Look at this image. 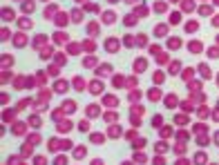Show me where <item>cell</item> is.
I'll use <instances>...</instances> for the list:
<instances>
[{
  "label": "cell",
  "instance_id": "obj_22",
  "mask_svg": "<svg viewBox=\"0 0 219 165\" xmlns=\"http://www.w3.org/2000/svg\"><path fill=\"white\" fill-rule=\"evenodd\" d=\"M103 20H105L107 25H109V22H114V20H116V14H112V11H107V14L103 16Z\"/></svg>",
  "mask_w": 219,
  "mask_h": 165
},
{
  "label": "cell",
  "instance_id": "obj_26",
  "mask_svg": "<svg viewBox=\"0 0 219 165\" xmlns=\"http://www.w3.org/2000/svg\"><path fill=\"white\" fill-rule=\"evenodd\" d=\"M65 83H67V81H56V92H65V89H67Z\"/></svg>",
  "mask_w": 219,
  "mask_h": 165
},
{
  "label": "cell",
  "instance_id": "obj_50",
  "mask_svg": "<svg viewBox=\"0 0 219 165\" xmlns=\"http://www.w3.org/2000/svg\"><path fill=\"white\" fill-rule=\"evenodd\" d=\"M212 25H217V27H219V16H215V18H212Z\"/></svg>",
  "mask_w": 219,
  "mask_h": 165
},
{
  "label": "cell",
  "instance_id": "obj_13",
  "mask_svg": "<svg viewBox=\"0 0 219 165\" xmlns=\"http://www.w3.org/2000/svg\"><path fill=\"white\" fill-rule=\"evenodd\" d=\"M145 65H148V62H145V58H136V62H134V69H136V71H143V69H145Z\"/></svg>",
  "mask_w": 219,
  "mask_h": 165
},
{
  "label": "cell",
  "instance_id": "obj_33",
  "mask_svg": "<svg viewBox=\"0 0 219 165\" xmlns=\"http://www.w3.org/2000/svg\"><path fill=\"white\" fill-rule=\"evenodd\" d=\"M199 14H201V16H210V14H212V9H210V7H201V9H199Z\"/></svg>",
  "mask_w": 219,
  "mask_h": 165
},
{
  "label": "cell",
  "instance_id": "obj_20",
  "mask_svg": "<svg viewBox=\"0 0 219 165\" xmlns=\"http://www.w3.org/2000/svg\"><path fill=\"white\" fill-rule=\"evenodd\" d=\"M123 22H125V27H134V25H136V18L130 14V16H125V20H123Z\"/></svg>",
  "mask_w": 219,
  "mask_h": 165
},
{
  "label": "cell",
  "instance_id": "obj_30",
  "mask_svg": "<svg viewBox=\"0 0 219 165\" xmlns=\"http://www.w3.org/2000/svg\"><path fill=\"white\" fill-rule=\"evenodd\" d=\"M112 85H114V87H121V85H123V76H114L112 78Z\"/></svg>",
  "mask_w": 219,
  "mask_h": 165
},
{
  "label": "cell",
  "instance_id": "obj_57",
  "mask_svg": "<svg viewBox=\"0 0 219 165\" xmlns=\"http://www.w3.org/2000/svg\"><path fill=\"white\" fill-rule=\"evenodd\" d=\"M217 85H219V76H217Z\"/></svg>",
  "mask_w": 219,
  "mask_h": 165
},
{
  "label": "cell",
  "instance_id": "obj_36",
  "mask_svg": "<svg viewBox=\"0 0 219 165\" xmlns=\"http://www.w3.org/2000/svg\"><path fill=\"white\" fill-rule=\"evenodd\" d=\"M170 134H172V129H170V127H163V129H161V136H163V138H168Z\"/></svg>",
  "mask_w": 219,
  "mask_h": 165
},
{
  "label": "cell",
  "instance_id": "obj_46",
  "mask_svg": "<svg viewBox=\"0 0 219 165\" xmlns=\"http://www.w3.org/2000/svg\"><path fill=\"white\" fill-rule=\"evenodd\" d=\"M22 43H27L25 36H18V38H16V45H22Z\"/></svg>",
  "mask_w": 219,
  "mask_h": 165
},
{
  "label": "cell",
  "instance_id": "obj_60",
  "mask_svg": "<svg viewBox=\"0 0 219 165\" xmlns=\"http://www.w3.org/2000/svg\"><path fill=\"white\" fill-rule=\"evenodd\" d=\"M43 2H45V0H43Z\"/></svg>",
  "mask_w": 219,
  "mask_h": 165
},
{
  "label": "cell",
  "instance_id": "obj_42",
  "mask_svg": "<svg viewBox=\"0 0 219 165\" xmlns=\"http://www.w3.org/2000/svg\"><path fill=\"white\" fill-rule=\"evenodd\" d=\"M67 161H65V156H58V158H56V161H54V165H65Z\"/></svg>",
  "mask_w": 219,
  "mask_h": 165
},
{
  "label": "cell",
  "instance_id": "obj_49",
  "mask_svg": "<svg viewBox=\"0 0 219 165\" xmlns=\"http://www.w3.org/2000/svg\"><path fill=\"white\" fill-rule=\"evenodd\" d=\"M165 150H168V147H165L163 143H159V145H157V152H165Z\"/></svg>",
  "mask_w": 219,
  "mask_h": 165
},
{
  "label": "cell",
  "instance_id": "obj_44",
  "mask_svg": "<svg viewBox=\"0 0 219 165\" xmlns=\"http://www.w3.org/2000/svg\"><path fill=\"white\" fill-rule=\"evenodd\" d=\"M177 123H188V116H183V114H179V116H177Z\"/></svg>",
  "mask_w": 219,
  "mask_h": 165
},
{
  "label": "cell",
  "instance_id": "obj_21",
  "mask_svg": "<svg viewBox=\"0 0 219 165\" xmlns=\"http://www.w3.org/2000/svg\"><path fill=\"white\" fill-rule=\"evenodd\" d=\"M116 118H119V114H116V112H107V114H105V118H103V121L112 123V121H116Z\"/></svg>",
  "mask_w": 219,
  "mask_h": 165
},
{
  "label": "cell",
  "instance_id": "obj_7",
  "mask_svg": "<svg viewBox=\"0 0 219 165\" xmlns=\"http://www.w3.org/2000/svg\"><path fill=\"white\" fill-rule=\"evenodd\" d=\"M165 33H168V25H163V22H161V25H157L154 36H165Z\"/></svg>",
  "mask_w": 219,
  "mask_h": 165
},
{
  "label": "cell",
  "instance_id": "obj_29",
  "mask_svg": "<svg viewBox=\"0 0 219 165\" xmlns=\"http://www.w3.org/2000/svg\"><path fill=\"white\" fill-rule=\"evenodd\" d=\"M2 65L5 67H11V65H14V58H11V56H2Z\"/></svg>",
  "mask_w": 219,
  "mask_h": 165
},
{
  "label": "cell",
  "instance_id": "obj_43",
  "mask_svg": "<svg viewBox=\"0 0 219 165\" xmlns=\"http://www.w3.org/2000/svg\"><path fill=\"white\" fill-rule=\"evenodd\" d=\"M43 43H45V36H36V40H34V45L38 47V45H43Z\"/></svg>",
  "mask_w": 219,
  "mask_h": 165
},
{
  "label": "cell",
  "instance_id": "obj_12",
  "mask_svg": "<svg viewBox=\"0 0 219 165\" xmlns=\"http://www.w3.org/2000/svg\"><path fill=\"white\" fill-rule=\"evenodd\" d=\"M107 134H109V138H119V134H121V127H119V125H112Z\"/></svg>",
  "mask_w": 219,
  "mask_h": 165
},
{
  "label": "cell",
  "instance_id": "obj_3",
  "mask_svg": "<svg viewBox=\"0 0 219 165\" xmlns=\"http://www.w3.org/2000/svg\"><path fill=\"white\" fill-rule=\"evenodd\" d=\"M90 92H92V94H103V83H101V81H92Z\"/></svg>",
  "mask_w": 219,
  "mask_h": 165
},
{
  "label": "cell",
  "instance_id": "obj_35",
  "mask_svg": "<svg viewBox=\"0 0 219 165\" xmlns=\"http://www.w3.org/2000/svg\"><path fill=\"white\" fill-rule=\"evenodd\" d=\"M177 138H179V141H188L190 134H188V132H179V134H177Z\"/></svg>",
  "mask_w": 219,
  "mask_h": 165
},
{
  "label": "cell",
  "instance_id": "obj_17",
  "mask_svg": "<svg viewBox=\"0 0 219 165\" xmlns=\"http://www.w3.org/2000/svg\"><path fill=\"white\" fill-rule=\"evenodd\" d=\"M206 161H208V156H206V152H199V154H197V158H194V163H197V165H204Z\"/></svg>",
  "mask_w": 219,
  "mask_h": 165
},
{
  "label": "cell",
  "instance_id": "obj_31",
  "mask_svg": "<svg viewBox=\"0 0 219 165\" xmlns=\"http://www.w3.org/2000/svg\"><path fill=\"white\" fill-rule=\"evenodd\" d=\"M80 52V45H76V43H70V54H78Z\"/></svg>",
  "mask_w": 219,
  "mask_h": 165
},
{
  "label": "cell",
  "instance_id": "obj_14",
  "mask_svg": "<svg viewBox=\"0 0 219 165\" xmlns=\"http://www.w3.org/2000/svg\"><path fill=\"white\" fill-rule=\"evenodd\" d=\"M163 103H165V107H175V105H177V96H175V94L165 96V100H163Z\"/></svg>",
  "mask_w": 219,
  "mask_h": 165
},
{
  "label": "cell",
  "instance_id": "obj_5",
  "mask_svg": "<svg viewBox=\"0 0 219 165\" xmlns=\"http://www.w3.org/2000/svg\"><path fill=\"white\" fill-rule=\"evenodd\" d=\"M188 49H190V52H192V54H199L201 49H204V45H201L199 40H192V43L188 45Z\"/></svg>",
  "mask_w": 219,
  "mask_h": 165
},
{
  "label": "cell",
  "instance_id": "obj_38",
  "mask_svg": "<svg viewBox=\"0 0 219 165\" xmlns=\"http://www.w3.org/2000/svg\"><path fill=\"white\" fill-rule=\"evenodd\" d=\"M181 9H192V2H190V0H183V2H181Z\"/></svg>",
  "mask_w": 219,
  "mask_h": 165
},
{
  "label": "cell",
  "instance_id": "obj_58",
  "mask_svg": "<svg viewBox=\"0 0 219 165\" xmlns=\"http://www.w3.org/2000/svg\"><path fill=\"white\" fill-rule=\"evenodd\" d=\"M217 43H219V36H217Z\"/></svg>",
  "mask_w": 219,
  "mask_h": 165
},
{
  "label": "cell",
  "instance_id": "obj_25",
  "mask_svg": "<svg viewBox=\"0 0 219 165\" xmlns=\"http://www.w3.org/2000/svg\"><path fill=\"white\" fill-rule=\"evenodd\" d=\"M72 20H74V22H78V20H83V11H78V9H74V14H72Z\"/></svg>",
  "mask_w": 219,
  "mask_h": 165
},
{
  "label": "cell",
  "instance_id": "obj_59",
  "mask_svg": "<svg viewBox=\"0 0 219 165\" xmlns=\"http://www.w3.org/2000/svg\"><path fill=\"white\" fill-rule=\"evenodd\" d=\"M76 2H78V0H76ZM80 2H83V0H80Z\"/></svg>",
  "mask_w": 219,
  "mask_h": 165
},
{
  "label": "cell",
  "instance_id": "obj_18",
  "mask_svg": "<svg viewBox=\"0 0 219 165\" xmlns=\"http://www.w3.org/2000/svg\"><path fill=\"white\" fill-rule=\"evenodd\" d=\"M85 156V147L80 145V147H74V158H83Z\"/></svg>",
  "mask_w": 219,
  "mask_h": 165
},
{
  "label": "cell",
  "instance_id": "obj_8",
  "mask_svg": "<svg viewBox=\"0 0 219 165\" xmlns=\"http://www.w3.org/2000/svg\"><path fill=\"white\" fill-rule=\"evenodd\" d=\"M18 27H20L22 31H25V29H31V20H29V18H20V20H18Z\"/></svg>",
  "mask_w": 219,
  "mask_h": 165
},
{
  "label": "cell",
  "instance_id": "obj_11",
  "mask_svg": "<svg viewBox=\"0 0 219 165\" xmlns=\"http://www.w3.org/2000/svg\"><path fill=\"white\" fill-rule=\"evenodd\" d=\"M165 9H168L165 2H154V14H165Z\"/></svg>",
  "mask_w": 219,
  "mask_h": 165
},
{
  "label": "cell",
  "instance_id": "obj_52",
  "mask_svg": "<svg viewBox=\"0 0 219 165\" xmlns=\"http://www.w3.org/2000/svg\"><path fill=\"white\" fill-rule=\"evenodd\" d=\"M212 116H215V121H219V109H215V114H212Z\"/></svg>",
  "mask_w": 219,
  "mask_h": 165
},
{
  "label": "cell",
  "instance_id": "obj_34",
  "mask_svg": "<svg viewBox=\"0 0 219 165\" xmlns=\"http://www.w3.org/2000/svg\"><path fill=\"white\" fill-rule=\"evenodd\" d=\"M170 65H172V67H170V71L175 74V71H179V65H181V62H179V60H175V62H170Z\"/></svg>",
  "mask_w": 219,
  "mask_h": 165
},
{
  "label": "cell",
  "instance_id": "obj_15",
  "mask_svg": "<svg viewBox=\"0 0 219 165\" xmlns=\"http://www.w3.org/2000/svg\"><path fill=\"white\" fill-rule=\"evenodd\" d=\"M90 141H92V143H96V145H101L105 138H103V134H99V132H96V134H92V136H90Z\"/></svg>",
  "mask_w": 219,
  "mask_h": 165
},
{
  "label": "cell",
  "instance_id": "obj_54",
  "mask_svg": "<svg viewBox=\"0 0 219 165\" xmlns=\"http://www.w3.org/2000/svg\"><path fill=\"white\" fill-rule=\"evenodd\" d=\"M215 136H217V138H215V143H217V145H219V132H217V134H215Z\"/></svg>",
  "mask_w": 219,
  "mask_h": 165
},
{
  "label": "cell",
  "instance_id": "obj_53",
  "mask_svg": "<svg viewBox=\"0 0 219 165\" xmlns=\"http://www.w3.org/2000/svg\"><path fill=\"white\" fill-rule=\"evenodd\" d=\"M92 165H103V161H96V158H94V161H92Z\"/></svg>",
  "mask_w": 219,
  "mask_h": 165
},
{
  "label": "cell",
  "instance_id": "obj_39",
  "mask_svg": "<svg viewBox=\"0 0 219 165\" xmlns=\"http://www.w3.org/2000/svg\"><path fill=\"white\" fill-rule=\"evenodd\" d=\"M128 85H130V87H136V76H130L128 78Z\"/></svg>",
  "mask_w": 219,
  "mask_h": 165
},
{
  "label": "cell",
  "instance_id": "obj_48",
  "mask_svg": "<svg viewBox=\"0 0 219 165\" xmlns=\"http://www.w3.org/2000/svg\"><path fill=\"white\" fill-rule=\"evenodd\" d=\"M85 49H87V52H94V45H92V43L87 40V43H85Z\"/></svg>",
  "mask_w": 219,
  "mask_h": 165
},
{
  "label": "cell",
  "instance_id": "obj_51",
  "mask_svg": "<svg viewBox=\"0 0 219 165\" xmlns=\"http://www.w3.org/2000/svg\"><path fill=\"white\" fill-rule=\"evenodd\" d=\"M177 165H190L188 161H183V158H181V161H177Z\"/></svg>",
  "mask_w": 219,
  "mask_h": 165
},
{
  "label": "cell",
  "instance_id": "obj_45",
  "mask_svg": "<svg viewBox=\"0 0 219 165\" xmlns=\"http://www.w3.org/2000/svg\"><path fill=\"white\" fill-rule=\"evenodd\" d=\"M94 62H96L94 58H85V67H94Z\"/></svg>",
  "mask_w": 219,
  "mask_h": 165
},
{
  "label": "cell",
  "instance_id": "obj_9",
  "mask_svg": "<svg viewBox=\"0 0 219 165\" xmlns=\"http://www.w3.org/2000/svg\"><path fill=\"white\" fill-rule=\"evenodd\" d=\"M181 47V38H170L168 40V49H179Z\"/></svg>",
  "mask_w": 219,
  "mask_h": 165
},
{
  "label": "cell",
  "instance_id": "obj_19",
  "mask_svg": "<svg viewBox=\"0 0 219 165\" xmlns=\"http://www.w3.org/2000/svg\"><path fill=\"white\" fill-rule=\"evenodd\" d=\"M2 18H5V20H11V18H14V9L5 7V9H2Z\"/></svg>",
  "mask_w": 219,
  "mask_h": 165
},
{
  "label": "cell",
  "instance_id": "obj_37",
  "mask_svg": "<svg viewBox=\"0 0 219 165\" xmlns=\"http://www.w3.org/2000/svg\"><path fill=\"white\" fill-rule=\"evenodd\" d=\"M197 143H199V145H208V143H210V141H208V138H206V136H199V138H197Z\"/></svg>",
  "mask_w": 219,
  "mask_h": 165
},
{
  "label": "cell",
  "instance_id": "obj_28",
  "mask_svg": "<svg viewBox=\"0 0 219 165\" xmlns=\"http://www.w3.org/2000/svg\"><path fill=\"white\" fill-rule=\"evenodd\" d=\"M54 40H56V43H63V40H67V33H60V31H58V33H54Z\"/></svg>",
  "mask_w": 219,
  "mask_h": 165
},
{
  "label": "cell",
  "instance_id": "obj_1",
  "mask_svg": "<svg viewBox=\"0 0 219 165\" xmlns=\"http://www.w3.org/2000/svg\"><path fill=\"white\" fill-rule=\"evenodd\" d=\"M119 49H121L119 38H105V52H107V54H116Z\"/></svg>",
  "mask_w": 219,
  "mask_h": 165
},
{
  "label": "cell",
  "instance_id": "obj_56",
  "mask_svg": "<svg viewBox=\"0 0 219 165\" xmlns=\"http://www.w3.org/2000/svg\"><path fill=\"white\" fill-rule=\"evenodd\" d=\"M128 2H136V0H128Z\"/></svg>",
  "mask_w": 219,
  "mask_h": 165
},
{
  "label": "cell",
  "instance_id": "obj_32",
  "mask_svg": "<svg viewBox=\"0 0 219 165\" xmlns=\"http://www.w3.org/2000/svg\"><path fill=\"white\" fill-rule=\"evenodd\" d=\"M54 11H56V7H54V5H49L47 11H45V16H47V18H51V16H54Z\"/></svg>",
  "mask_w": 219,
  "mask_h": 165
},
{
  "label": "cell",
  "instance_id": "obj_10",
  "mask_svg": "<svg viewBox=\"0 0 219 165\" xmlns=\"http://www.w3.org/2000/svg\"><path fill=\"white\" fill-rule=\"evenodd\" d=\"M22 11H25V14H31L34 11V2L31 0H22Z\"/></svg>",
  "mask_w": 219,
  "mask_h": 165
},
{
  "label": "cell",
  "instance_id": "obj_40",
  "mask_svg": "<svg viewBox=\"0 0 219 165\" xmlns=\"http://www.w3.org/2000/svg\"><path fill=\"white\" fill-rule=\"evenodd\" d=\"M152 118H154V121H152V123H154V125H157V127H159V125H161V114H154V116H152Z\"/></svg>",
  "mask_w": 219,
  "mask_h": 165
},
{
  "label": "cell",
  "instance_id": "obj_47",
  "mask_svg": "<svg viewBox=\"0 0 219 165\" xmlns=\"http://www.w3.org/2000/svg\"><path fill=\"white\" fill-rule=\"evenodd\" d=\"M199 71L204 74V76H210V71H208V67H199Z\"/></svg>",
  "mask_w": 219,
  "mask_h": 165
},
{
  "label": "cell",
  "instance_id": "obj_4",
  "mask_svg": "<svg viewBox=\"0 0 219 165\" xmlns=\"http://www.w3.org/2000/svg\"><path fill=\"white\" fill-rule=\"evenodd\" d=\"M103 103H105L107 107H116L119 105V98H116V96H112V94H107L105 98H103Z\"/></svg>",
  "mask_w": 219,
  "mask_h": 165
},
{
  "label": "cell",
  "instance_id": "obj_41",
  "mask_svg": "<svg viewBox=\"0 0 219 165\" xmlns=\"http://www.w3.org/2000/svg\"><path fill=\"white\" fill-rule=\"evenodd\" d=\"M36 165H47V158H45V156H38V158H36Z\"/></svg>",
  "mask_w": 219,
  "mask_h": 165
},
{
  "label": "cell",
  "instance_id": "obj_24",
  "mask_svg": "<svg viewBox=\"0 0 219 165\" xmlns=\"http://www.w3.org/2000/svg\"><path fill=\"white\" fill-rule=\"evenodd\" d=\"M85 9H87L90 14H101V7H99V5H87Z\"/></svg>",
  "mask_w": 219,
  "mask_h": 165
},
{
  "label": "cell",
  "instance_id": "obj_2",
  "mask_svg": "<svg viewBox=\"0 0 219 165\" xmlns=\"http://www.w3.org/2000/svg\"><path fill=\"white\" fill-rule=\"evenodd\" d=\"M101 33V25L99 22H90L87 25V36H99Z\"/></svg>",
  "mask_w": 219,
  "mask_h": 165
},
{
  "label": "cell",
  "instance_id": "obj_6",
  "mask_svg": "<svg viewBox=\"0 0 219 165\" xmlns=\"http://www.w3.org/2000/svg\"><path fill=\"white\" fill-rule=\"evenodd\" d=\"M99 114H101V107H99V105H90V107H87V116H90V118L99 116Z\"/></svg>",
  "mask_w": 219,
  "mask_h": 165
},
{
  "label": "cell",
  "instance_id": "obj_27",
  "mask_svg": "<svg viewBox=\"0 0 219 165\" xmlns=\"http://www.w3.org/2000/svg\"><path fill=\"white\" fill-rule=\"evenodd\" d=\"M123 45L132 49V47H134V38H132V36H125V38H123Z\"/></svg>",
  "mask_w": 219,
  "mask_h": 165
},
{
  "label": "cell",
  "instance_id": "obj_55",
  "mask_svg": "<svg viewBox=\"0 0 219 165\" xmlns=\"http://www.w3.org/2000/svg\"><path fill=\"white\" fill-rule=\"evenodd\" d=\"M109 2H119V0H109Z\"/></svg>",
  "mask_w": 219,
  "mask_h": 165
},
{
  "label": "cell",
  "instance_id": "obj_16",
  "mask_svg": "<svg viewBox=\"0 0 219 165\" xmlns=\"http://www.w3.org/2000/svg\"><path fill=\"white\" fill-rule=\"evenodd\" d=\"M85 81L80 76H74V89H85V85H83Z\"/></svg>",
  "mask_w": 219,
  "mask_h": 165
},
{
  "label": "cell",
  "instance_id": "obj_23",
  "mask_svg": "<svg viewBox=\"0 0 219 165\" xmlns=\"http://www.w3.org/2000/svg\"><path fill=\"white\" fill-rule=\"evenodd\" d=\"M197 29H199V25H197V22H188V25H186V31H188V33H194Z\"/></svg>",
  "mask_w": 219,
  "mask_h": 165
}]
</instances>
